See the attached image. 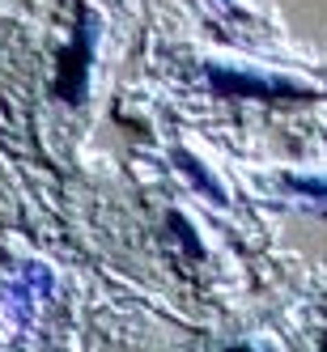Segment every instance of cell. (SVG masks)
<instances>
[{
  "label": "cell",
  "mask_w": 327,
  "mask_h": 352,
  "mask_svg": "<svg viewBox=\"0 0 327 352\" xmlns=\"http://www.w3.org/2000/svg\"><path fill=\"white\" fill-rule=\"evenodd\" d=\"M89 47H94V34H89V30H77L72 47L60 56L56 89H60L64 102H81V94H85V64H89Z\"/></svg>",
  "instance_id": "cell-1"
},
{
  "label": "cell",
  "mask_w": 327,
  "mask_h": 352,
  "mask_svg": "<svg viewBox=\"0 0 327 352\" xmlns=\"http://www.w3.org/2000/svg\"><path fill=\"white\" fill-rule=\"evenodd\" d=\"M209 81L221 94H255V98H276V94H297L289 81H264V77H246V72H230V68H213Z\"/></svg>",
  "instance_id": "cell-2"
},
{
  "label": "cell",
  "mask_w": 327,
  "mask_h": 352,
  "mask_svg": "<svg viewBox=\"0 0 327 352\" xmlns=\"http://www.w3.org/2000/svg\"><path fill=\"white\" fill-rule=\"evenodd\" d=\"M179 166H187V174H191V179H196V183H200V187H204V191H209V195H217V199H221V195H225V191H221V187H217V183H213V179H209V174H204V166H200V162H196V157H179Z\"/></svg>",
  "instance_id": "cell-3"
},
{
  "label": "cell",
  "mask_w": 327,
  "mask_h": 352,
  "mask_svg": "<svg viewBox=\"0 0 327 352\" xmlns=\"http://www.w3.org/2000/svg\"><path fill=\"white\" fill-rule=\"evenodd\" d=\"M297 191H306V195H315V199H327V179H302V174H297V179H289Z\"/></svg>",
  "instance_id": "cell-4"
}]
</instances>
